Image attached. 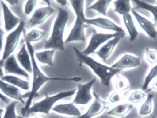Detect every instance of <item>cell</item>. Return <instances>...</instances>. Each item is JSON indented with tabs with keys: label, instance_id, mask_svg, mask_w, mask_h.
I'll use <instances>...</instances> for the list:
<instances>
[{
	"label": "cell",
	"instance_id": "d6986e66",
	"mask_svg": "<svg viewBox=\"0 0 157 118\" xmlns=\"http://www.w3.org/2000/svg\"><path fill=\"white\" fill-rule=\"evenodd\" d=\"M16 59L26 72L32 73V60L25 43L22 45L19 51L17 53Z\"/></svg>",
	"mask_w": 157,
	"mask_h": 118
},
{
	"label": "cell",
	"instance_id": "5bb4252c",
	"mask_svg": "<svg viewBox=\"0 0 157 118\" xmlns=\"http://www.w3.org/2000/svg\"><path fill=\"white\" fill-rule=\"evenodd\" d=\"M140 64L141 61L139 57L132 54H125L111 66L114 69L122 71L124 69L138 67Z\"/></svg>",
	"mask_w": 157,
	"mask_h": 118
},
{
	"label": "cell",
	"instance_id": "60d3db41",
	"mask_svg": "<svg viewBox=\"0 0 157 118\" xmlns=\"http://www.w3.org/2000/svg\"><path fill=\"white\" fill-rule=\"evenodd\" d=\"M4 73H3V71H2V68H1L0 66V79L4 76Z\"/></svg>",
	"mask_w": 157,
	"mask_h": 118
},
{
	"label": "cell",
	"instance_id": "ee69618b",
	"mask_svg": "<svg viewBox=\"0 0 157 118\" xmlns=\"http://www.w3.org/2000/svg\"><path fill=\"white\" fill-rule=\"evenodd\" d=\"M0 4H1V3H0Z\"/></svg>",
	"mask_w": 157,
	"mask_h": 118
},
{
	"label": "cell",
	"instance_id": "d4e9b609",
	"mask_svg": "<svg viewBox=\"0 0 157 118\" xmlns=\"http://www.w3.org/2000/svg\"><path fill=\"white\" fill-rule=\"evenodd\" d=\"M153 98L154 95L149 93L144 101L141 104L139 110V114L142 116L150 115L153 110Z\"/></svg>",
	"mask_w": 157,
	"mask_h": 118
},
{
	"label": "cell",
	"instance_id": "bcb514c9",
	"mask_svg": "<svg viewBox=\"0 0 157 118\" xmlns=\"http://www.w3.org/2000/svg\"></svg>",
	"mask_w": 157,
	"mask_h": 118
},
{
	"label": "cell",
	"instance_id": "ac0fdd59",
	"mask_svg": "<svg viewBox=\"0 0 157 118\" xmlns=\"http://www.w3.org/2000/svg\"><path fill=\"white\" fill-rule=\"evenodd\" d=\"M52 110L57 113L69 116L79 117L82 115L78 108L73 103L56 105L53 107Z\"/></svg>",
	"mask_w": 157,
	"mask_h": 118
},
{
	"label": "cell",
	"instance_id": "9a60e30c",
	"mask_svg": "<svg viewBox=\"0 0 157 118\" xmlns=\"http://www.w3.org/2000/svg\"><path fill=\"white\" fill-rule=\"evenodd\" d=\"M2 68L4 69L6 74H12L22 76L26 78H29V75L19 65L14 54H12L5 60L3 63Z\"/></svg>",
	"mask_w": 157,
	"mask_h": 118
},
{
	"label": "cell",
	"instance_id": "4dcf8cb0",
	"mask_svg": "<svg viewBox=\"0 0 157 118\" xmlns=\"http://www.w3.org/2000/svg\"><path fill=\"white\" fill-rule=\"evenodd\" d=\"M157 78V64L154 66H153L148 74L146 75V76L144 78V83L142 85V90L146 91L149 85L151 84L152 81Z\"/></svg>",
	"mask_w": 157,
	"mask_h": 118
},
{
	"label": "cell",
	"instance_id": "7402d4cb",
	"mask_svg": "<svg viewBox=\"0 0 157 118\" xmlns=\"http://www.w3.org/2000/svg\"><path fill=\"white\" fill-rule=\"evenodd\" d=\"M1 80L7 82L18 88H21L24 90H28L30 89V83L26 80H24L16 76L7 75H4L1 78Z\"/></svg>",
	"mask_w": 157,
	"mask_h": 118
},
{
	"label": "cell",
	"instance_id": "277c9868",
	"mask_svg": "<svg viewBox=\"0 0 157 118\" xmlns=\"http://www.w3.org/2000/svg\"><path fill=\"white\" fill-rule=\"evenodd\" d=\"M69 2L76 15V20L64 43L67 44L75 41L84 42L86 41L85 28L86 27L84 21L86 19L84 9V1L71 0Z\"/></svg>",
	"mask_w": 157,
	"mask_h": 118
},
{
	"label": "cell",
	"instance_id": "b9f144b4",
	"mask_svg": "<svg viewBox=\"0 0 157 118\" xmlns=\"http://www.w3.org/2000/svg\"><path fill=\"white\" fill-rule=\"evenodd\" d=\"M4 112V110L3 109H2L1 108H0V115H2V112Z\"/></svg>",
	"mask_w": 157,
	"mask_h": 118
},
{
	"label": "cell",
	"instance_id": "3957f363",
	"mask_svg": "<svg viewBox=\"0 0 157 118\" xmlns=\"http://www.w3.org/2000/svg\"><path fill=\"white\" fill-rule=\"evenodd\" d=\"M69 18V12L66 9L59 7L57 16L53 26L51 35L45 42L44 45V48L46 50H64L65 43L63 41V35Z\"/></svg>",
	"mask_w": 157,
	"mask_h": 118
},
{
	"label": "cell",
	"instance_id": "7c38bea8",
	"mask_svg": "<svg viewBox=\"0 0 157 118\" xmlns=\"http://www.w3.org/2000/svg\"><path fill=\"white\" fill-rule=\"evenodd\" d=\"M126 33H119L117 36L107 41L102 46L95 54L103 61H106L113 53L116 46L119 44L121 39L125 37Z\"/></svg>",
	"mask_w": 157,
	"mask_h": 118
},
{
	"label": "cell",
	"instance_id": "83f0119b",
	"mask_svg": "<svg viewBox=\"0 0 157 118\" xmlns=\"http://www.w3.org/2000/svg\"><path fill=\"white\" fill-rule=\"evenodd\" d=\"M134 2L136 4L137 8L146 10L151 12L154 16V21L155 23H157V6L152 5L140 0H134Z\"/></svg>",
	"mask_w": 157,
	"mask_h": 118
},
{
	"label": "cell",
	"instance_id": "4316f807",
	"mask_svg": "<svg viewBox=\"0 0 157 118\" xmlns=\"http://www.w3.org/2000/svg\"><path fill=\"white\" fill-rule=\"evenodd\" d=\"M25 30L24 31V39L30 43H34L40 41L45 36V33L39 30H32L28 33H25Z\"/></svg>",
	"mask_w": 157,
	"mask_h": 118
},
{
	"label": "cell",
	"instance_id": "cb8c5ba5",
	"mask_svg": "<svg viewBox=\"0 0 157 118\" xmlns=\"http://www.w3.org/2000/svg\"><path fill=\"white\" fill-rule=\"evenodd\" d=\"M114 12L122 16L130 14L132 9L129 0H116L114 1Z\"/></svg>",
	"mask_w": 157,
	"mask_h": 118
},
{
	"label": "cell",
	"instance_id": "836d02e7",
	"mask_svg": "<svg viewBox=\"0 0 157 118\" xmlns=\"http://www.w3.org/2000/svg\"><path fill=\"white\" fill-rule=\"evenodd\" d=\"M122 100L123 95L122 94V92L117 90L113 92L109 96V101L111 104L119 103Z\"/></svg>",
	"mask_w": 157,
	"mask_h": 118
},
{
	"label": "cell",
	"instance_id": "6da1fadb",
	"mask_svg": "<svg viewBox=\"0 0 157 118\" xmlns=\"http://www.w3.org/2000/svg\"><path fill=\"white\" fill-rule=\"evenodd\" d=\"M24 42L27 46V48L30 54L31 60H32V67H33V82H32V89L28 95V98L26 103L24 105V107L22 108L21 113L22 117H24V115L26 112L31 107L33 100L36 97L39 96L38 91L41 88V87L47 81H75L79 82L81 80V78L78 77H72V78H60V77H49L44 74L40 68H39L36 60L34 57V49L32 44L28 42L27 40L24 39Z\"/></svg>",
	"mask_w": 157,
	"mask_h": 118
},
{
	"label": "cell",
	"instance_id": "30bf717a",
	"mask_svg": "<svg viewBox=\"0 0 157 118\" xmlns=\"http://www.w3.org/2000/svg\"><path fill=\"white\" fill-rule=\"evenodd\" d=\"M94 100L90 105L87 112L78 118H93L101 115L107 108V102L101 98L95 92H93Z\"/></svg>",
	"mask_w": 157,
	"mask_h": 118
},
{
	"label": "cell",
	"instance_id": "e0dca14e",
	"mask_svg": "<svg viewBox=\"0 0 157 118\" xmlns=\"http://www.w3.org/2000/svg\"><path fill=\"white\" fill-rule=\"evenodd\" d=\"M0 90L6 96L24 104L23 98L25 96L22 94V91L20 88L0 79Z\"/></svg>",
	"mask_w": 157,
	"mask_h": 118
},
{
	"label": "cell",
	"instance_id": "7bdbcfd3",
	"mask_svg": "<svg viewBox=\"0 0 157 118\" xmlns=\"http://www.w3.org/2000/svg\"><path fill=\"white\" fill-rule=\"evenodd\" d=\"M17 118H24V117H22V116H18V115H17Z\"/></svg>",
	"mask_w": 157,
	"mask_h": 118
},
{
	"label": "cell",
	"instance_id": "5b68a950",
	"mask_svg": "<svg viewBox=\"0 0 157 118\" xmlns=\"http://www.w3.org/2000/svg\"><path fill=\"white\" fill-rule=\"evenodd\" d=\"M77 89L74 88L72 90L64 91L56 94L52 96H49L46 95L45 98L42 101L33 104L29 110L26 112L24 118L27 117L33 113H44L45 115H49L50 111L54 107V105L57 101L74 95L76 93Z\"/></svg>",
	"mask_w": 157,
	"mask_h": 118
},
{
	"label": "cell",
	"instance_id": "8fae6325",
	"mask_svg": "<svg viewBox=\"0 0 157 118\" xmlns=\"http://www.w3.org/2000/svg\"><path fill=\"white\" fill-rule=\"evenodd\" d=\"M134 18L137 21L138 24L144 33L151 39H155L157 37V30L155 24L153 23L146 18L140 15L134 9H132L131 12Z\"/></svg>",
	"mask_w": 157,
	"mask_h": 118
},
{
	"label": "cell",
	"instance_id": "74e56055",
	"mask_svg": "<svg viewBox=\"0 0 157 118\" xmlns=\"http://www.w3.org/2000/svg\"><path fill=\"white\" fill-rule=\"evenodd\" d=\"M154 90L157 91V78L152 81L151 83V88Z\"/></svg>",
	"mask_w": 157,
	"mask_h": 118
},
{
	"label": "cell",
	"instance_id": "f35d334b",
	"mask_svg": "<svg viewBox=\"0 0 157 118\" xmlns=\"http://www.w3.org/2000/svg\"><path fill=\"white\" fill-rule=\"evenodd\" d=\"M56 2L57 3H59L60 5H61L62 6H64L67 4V1H66V0H58V1H56Z\"/></svg>",
	"mask_w": 157,
	"mask_h": 118
},
{
	"label": "cell",
	"instance_id": "484cf974",
	"mask_svg": "<svg viewBox=\"0 0 157 118\" xmlns=\"http://www.w3.org/2000/svg\"><path fill=\"white\" fill-rule=\"evenodd\" d=\"M111 2L112 1L111 0H98L89 6L87 9L94 10L103 16H106L109 7Z\"/></svg>",
	"mask_w": 157,
	"mask_h": 118
},
{
	"label": "cell",
	"instance_id": "d6a6232c",
	"mask_svg": "<svg viewBox=\"0 0 157 118\" xmlns=\"http://www.w3.org/2000/svg\"><path fill=\"white\" fill-rule=\"evenodd\" d=\"M145 57L147 62L151 65L157 64V51L146 48L145 51Z\"/></svg>",
	"mask_w": 157,
	"mask_h": 118
},
{
	"label": "cell",
	"instance_id": "7a4b0ae2",
	"mask_svg": "<svg viewBox=\"0 0 157 118\" xmlns=\"http://www.w3.org/2000/svg\"><path fill=\"white\" fill-rule=\"evenodd\" d=\"M74 51L79 65L82 64L90 68L94 74L100 79L102 85L105 87L110 86V81L114 76L117 75L121 71L114 69L111 66L102 64L89 56L84 54L76 47H74Z\"/></svg>",
	"mask_w": 157,
	"mask_h": 118
},
{
	"label": "cell",
	"instance_id": "f6af8a7d",
	"mask_svg": "<svg viewBox=\"0 0 157 118\" xmlns=\"http://www.w3.org/2000/svg\"><path fill=\"white\" fill-rule=\"evenodd\" d=\"M0 60H1V59H0Z\"/></svg>",
	"mask_w": 157,
	"mask_h": 118
},
{
	"label": "cell",
	"instance_id": "603a6c76",
	"mask_svg": "<svg viewBox=\"0 0 157 118\" xmlns=\"http://www.w3.org/2000/svg\"><path fill=\"white\" fill-rule=\"evenodd\" d=\"M54 53V49H47L40 52H35L34 57L35 59L40 63L53 66V57Z\"/></svg>",
	"mask_w": 157,
	"mask_h": 118
},
{
	"label": "cell",
	"instance_id": "ba28073f",
	"mask_svg": "<svg viewBox=\"0 0 157 118\" xmlns=\"http://www.w3.org/2000/svg\"><path fill=\"white\" fill-rule=\"evenodd\" d=\"M95 83L96 78H94L86 83L79 84L72 103L75 105H87L93 99L91 89Z\"/></svg>",
	"mask_w": 157,
	"mask_h": 118
},
{
	"label": "cell",
	"instance_id": "ab89813d",
	"mask_svg": "<svg viewBox=\"0 0 157 118\" xmlns=\"http://www.w3.org/2000/svg\"><path fill=\"white\" fill-rule=\"evenodd\" d=\"M7 2H9L10 5L13 6L15 4H17L19 2V1H7Z\"/></svg>",
	"mask_w": 157,
	"mask_h": 118
},
{
	"label": "cell",
	"instance_id": "8d00e7d4",
	"mask_svg": "<svg viewBox=\"0 0 157 118\" xmlns=\"http://www.w3.org/2000/svg\"><path fill=\"white\" fill-rule=\"evenodd\" d=\"M0 100L1 101H2L4 103L6 104L10 103V100L9 98H7V96H6L5 95H2V93H0Z\"/></svg>",
	"mask_w": 157,
	"mask_h": 118
},
{
	"label": "cell",
	"instance_id": "ffe728a7",
	"mask_svg": "<svg viewBox=\"0 0 157 118\" xmlns=\"http://www.w3.org/2000/svg\"><path fill=\"white\" fill-rule=\"evenodd\" d=\"M122 19L126 29L128 33L129 40L132 42L137 39L139 34V31L135 26L133 18L131 14H128L123 16Z\"/></svg>",
	"mask_w": 157,
	"mask_h": 118
},
{
	"label": "cell",
	"instance_id": "8992f818",
	"mask_svg": "<svg viewBox=\"0 0 157 118\" xmlns=\"http://www.w3.org/2000/svg\"><path fill=\"white\" fill-rule=\"evenodd\" d=\"M25 26L26 23L24 21H21L16 29L10 33L7 36L3 54L0 60V66L1 68H2V65L5 60L10 56L13 54V53L16 49L19 44L21 34L25 30Z\"/></svg>",
	"mask_w": 157,
	"mask_h": 118
},
{
	"label": "cell",
	"instance_id": "f1b7e54d",
	"mask_svg": "<svg viewBox=\"0 0 157 118\" xmlns=\"http://www.w3.org/2000/svg\"><path fill=\"white\" fill-rule=\"evenodd\" d=\"M114 87L117 91L122 92L128 90L130 88V85L126 77L117 74L114 80Z\"/></svg>",
	"mask_w": 157,
	"mask_h": 118
},
{
	"label": "cell",
	"instance_id": "d590c367",
	"mask_svg": "<svg viewBox=\"0 0 157 118\" xmlns=\"http://www.w3.org/2000/svg\"><path fill=\"white\" fill-rule=\"evenodd\" d=\"M4 34H5L4 31L0 27V52L1 51L3 47V40H4Z\"/></svg>",
	"mask_w": 157,
	"mask_h": 118
},
{
	"label": "cell",
	"instance_id": "44dd1931",
	"mask_svg": "<svg viewBox=\"0 0 157 118\" xmlns=\"http://www.w3.org/2000/svg\"><path fill=\"white\" fill-rule=\"evenodd\" d=\"M133 108L134 106L131 104H120L109 110L107 112V114L116 118H123L127 115Z\"/></svg>",
	"mask_w": 157,
	"mask_h": 118
},
{
	"label": "cell",
	"instance_id": "9c48e42d",
	"mask_svg": "<svg viewBox=\"0 0 157 118\" xmlns=\"http://www.w3.org/2000/svg\"><path fill=\"white\" fill-rule=\"evenodd\" d=\"M84 21L86 24L92 25L101 29L109 30L113 32L114 31L115 33H125V30L121 27L119 26L112 20L106 18L98 17L92 19H88L86 18Z\"/></svg>",
	"mask_w": 157,
	"mask_h": 118
},
{
	"label": "cell",
	"instance_id": "f546056e",
	"mask_svg": "<svg viewBox=\"0 0 157 118\" xmlns=\"http://www.w3.org/2000/svg\"><path fill=\"white\" fill-rule=\"evenodd\" d=\"M146 97V93L140 90H136L132 92L129 96L128 100L131 104H138L141 103Z\"/></svg>",
	"mask_w": 157,
	"mask_h": 118
},
{
	"label": "cell",
	"instance_id": "1f68e13d",
	"mask_svg": "<svg viewBox=\"0 0 157 118\" xmlns=\"http://www.w3.org/2000/svg\"><path fill=\"white\" fill-rule=\"evenodd\" d=\"M19 101H13L7 105L3 118H18L16 114V106ZM1 118V116H0Z\"/></svg>",
	"mask_w": 157,
	"mask_h": 118
},
{
	"label": "cell",
	"instance_id": "e575fe53",
	"mask_svg": "<svg viewBox=\"0 0 157 118\" xmlns=\"http://www.w3.org/2000/svg\"><path fill=\"white\" fill-rule=\"evenodd\" d=\"M37 2V1L36 0H29L27 1L24 8V13L25 15H30L32 13L36 6Z\"/></svg>",
	"mask_w": 157,
	"mask_h": 118
},
{
	"label": "cell",
	"instance_id": "52a82bcc",
	"mask_svg": "<svg viewBox=\"0 0 157 118\" xmlns=\"http://www.w3.org/2000/svg\"><path fill=\"white\" fill-rule=\"evenodd\" d=\"M119 34V33H101L94 32L90 37L89 44L81 52L84 54L89 56L90 55L95 53L102 45L105 44L107 41L116 37Z\"/></svg>",
	"mask_w": 157,
	"mask_h": 118
},
{
	"label": "cell",
	"instance_id": "4fadbf2b",
	"mask_svg": "<svg viewBox=\"0 0 157 118\" xmlns=\"http://www.w3.org/2000/svg\"><path fill=\"white\" fill-rule=\"evenodd\" d=\"M54 11V9L49 6L37 8L27 22L29 27H33L43 24Z\"/></svg>",
	"mask_w": 157,
	"mask_h": 118
},
{
	"label": "cell",
	"instance_id": "2e32d148",
	"mask_svg": "<svg viewBox=\"0 0 157 118\" xmlns=\"http://www.w3.org/2000/svg\"><path fill=\"white\" fill-rule=\"evenodd\" d=\"M0 3L2 9L5 30L7 32H9L15 28L16 26L17 27L21 21L12 12L9 7L3 1H1Z\"/></svg>",
	"mask_w": 157,
	"mask_h": 118
}]
</instances>
